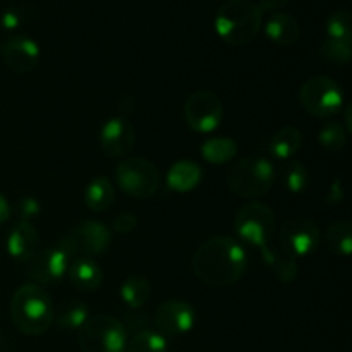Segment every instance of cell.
Masks as SVG:
<instances>
[{"mask_svg": "<svg viewBox=\"0 0 352 352\" xmlns=\"http://www.w3.org/2000/svg\"><path fill=\"white\" fill-rule=\"evenodd\" d=\"M2 57L7 67L19 74L34 71L40 62V47L28 36H10L2 45Z\"/></svg>", "mask_w": 352, "mask_h": 352, "instance_id": "15", "label": "cell"}, {"mask_svg": "<svg viewBox=\"0 0 352 352\" xmlns=\"http://www.w3.org/2000/svg\"><path fill=\"white\" fill-rule=\"evenodd\" d=\"M265 33L274 43L289 47L294 45L301 36V26L292 16L285 12L272 14L270 19L265 24Z\"/></svg>", "mask_w": 352, "mask_h": 352, "instance_id": "17", "label": "cell"}, {"mask_svg": "<svg viewBox=\"0 0 352 352\" xmlns=\"http://www.w3.org/2000/svg\"><path fill=\"white\" fill-rule=\"evenodd\" d=\"M327 33L329 38L351 43L352 36V16L349 10H337L327 21Z\"/></svg>", "mask_w": 352, "mask_h": 352, "instance_id": "29", "label": "cell"}, {"mask_svg": "<svg viewBox=\"0 0 352 352\" xmlns=\"http://www.w3.org/2000/svg\"><path fill=\"white\" fill-rule=\"evenodd\" d=\"M54 318L60 329L79 330L88 322V306L81 301L71 299V301L64 302L57 313H54Z\"/></svg>", "mask_w": 352, "mask_h": 352, "instance_id": "25", "label": "cell"}, {"mask_svg": "<svg viewBox=\"0 0 352 352\" xmlns=\"http://www.w3.org/2000/svg\"><path fill=\"white\" fill-rule=\"evenodd\" d=\"M351 43L329 38L320 47V55L330 64H347L351 60Z\"/></svg>", "mask_w": 352, "mask_h": 352, "instance_id": "31", "label": "cell"}, {"mask_svg": "<svg viewBox=\"0 0 352 352\" xmlns=\"http://www.w3.org/2000/svg\"><path fill=\"white\" fill-rule=\"evenodd\" d=\"M3 349H6V344H3L2 336H0V352H3Z\"/></svg>", "mask_w": 352, "mask_h": 352, "instance_id": "39", "label": "cell"}, {"mask_svg": "<svg viewBox=\"0 0 352 352\" xmlns=\"http://www.w3.org/2000/svg\"><path fill=\"white\" fill-rule=\"evenodd\" d=\"M320 144H322L325 150L329 151H340L344 146H346L347 141V131L344 129L340 124L337 122H329L320 129Z\"/></svg>", "mask_w": 352, "mask_h": 352, "instance_id": "30", "label": "cell"}, {"mask_svg": "<svg viewBox=\"0 0 352 352\" xmlns=\"http://www.w3.org/2000/svg\"><path fill=\"white\" fill-rule=\"evenodd\" d=\"M342 198H344L342 182L336 181L333 182L332 188H330V192H329V196H327V199H329L330 203H337V201H342Z\"/></svg>", "mask_w": 352, "mask_h": 352, "instance_id": "36", "label": "cell"}, {"mask_svg": "<svg viewBox=\"0 0 352 352\" xmlns=\"http://www.w3.org/2000/svg\"><path fill=\"white\" fill-rule=\"evenodd\" d=\"M7 251L16 261H30L40 251V234L33 223L19 220L7 236Z\"/></svg>", "mask_w": 352, "mask_h": 352, "instance_id": "16", "label": "cell"}, {"mask_svg": "<svg viewBox=\"0 0 352 352\" xmlns=\"http://www.w3.org/2000/svg\"><path fill=\"white\" fill-rule=\"evenodd\" d=\"M237 153V144L229 138H210L201 144V155L208 164L222 165L232 160Z\"/></svg>", "mask_w": 352, "mask_h": 352, "instance_id": "24", "label": "cell"}, {"mask_svg": "<svg viewBox=\"0 0 352 352\" xmlns=\"http://www.w3.org/2000/svg\"><path fill=\"white\" fill-rule=\"evenodd\" d=\"M327 250L337 256H349L352 251V223L349 220H339L329 226L325 232Z\"/></svg>", "mask_w": 352, "mask_h": 352, "instance_id": "23", "label": "cell"}, {"mask_svg": "<svg viewBox=\"0 0 352 352\" xmlns=\"http://www.w3.org/2000/svg\"><path fill=\"white\" fill-rule=\"evenodd\" d=\"M113 198H116V191H113L112 182L107 177H95L88 184L85 191V201L86 206L93 212H105L112 206Z\"/></svg>", "mask_w": 352, "mask_h": 352, "instance_id": "22", "label": "cell"}, {"mask_svg": "<svg viewBox=\"0 0 352 352\" xmlns=\"http://www.w3.org/2000/svg\"><path fill=\"white\" fill-rule=\"evenodd\" d=\"M138 219L133 215V213H120L119 217H116L112 223L113 232L117 234H129L136 229Z\"/></svg>", "mask_w": 352, "mask_h": 352, "instance_id": "33", "label": "cell"}, {"mask_svg": "<svg viewBox=\"0 0 352 352\" xmlns=\"http://www.w3.org/2000/svg\"><path fill=\"white\" fill-rule=\"evenodd\" d=\"M236 232L250 246L265 248L270 243L275 232V215L263 203H248L237 212Z\"/></svg>", "mask_w": 352, "mask_h": 352, "instance_id": "8", "label": "cell"}, {"mask_svg": "<svg viewBox=\"0 0 352 352\" xmlns=\"http://www.w3.org/2000/svg\"><path fill=\"white\" fill-rule=\"evenodd\" d=\"M110 243H112V232L109 227L88 220L72 227L57 244L71 258H74L76 254H85V258H88L105 253Z\"/></svg>", "mask_w": 352, "mask_h": 352, "instance_id": "9", "label": "cell"}, {"mask_svg": "<svg viewBox=\"0 0 352 352\" xmlns=\"http://www.w3.org/2000/svg\"><path fill=\"white\" fill-rule=\"evenodd\" d=\"M275 181V168L267 158L248 157L236 162L227 170V184L234 195L253 199L265 196Z\"/></svg>", "mask_w": 352, "mask_h": 352, "instance_id": "4", "label": "cell"}, {"mask_svg": "<svg viewBox=\"0 0 352 352\" xmlns=\"http://www.w3.org/2000/svg\"><path fill=\"white\" fill-rule=\"evenodd\" d=\"M124 329L133 330L134 333L141 332V330H146L148 325V316L144 313H133V315H127L126 323H122Z\"/></svg>", "mask_w": 352, "mask_h": 352, "instance_id": "35", "label": "cell"}, {"mask_svg": "<svg viewBox=\"0 0 352 352\" xmlns=\"http://www.w3.org/2000/svg\"><path fill=\"white\" fill-rule=\"evenodd\" d=\"M302 109L315 117H332L340 112L344 103L342 88L327 76L309 78L299 91Z\"/></svg>", "mask_w": 352, "mask_h": 352, "instance_id": "6", "label": "cell"}, {"mask_svg": "<svg viewBox=\"0 0 352 352\" xmlns=\"http://www.w3.org/2000/svg\"><path fill=\"white\" fill-rule=\"evenodd\" d=\"M69 260L71 256L58 244L47 250H40L28 261V277L33 280V284H52L67 272Z\"/></svg>", "mask_w": 352, "mask_h": 352, "instance_id": "13", "label": "cell"}, {"mask_svg": "<svg viewBox=\"0 0 352 352\" xmlns=\"http://www.w3.org/2000/svg\"><path fill=\"white\" fill-rule=\"evenodd\" d=\"M126 342V329L113 316H91L79 329V347L82 352H124Z\"/></svg>", "mask_w": 352, "mask_h": 352, "instance_id": "5", "label": "cell"}, {"mask_svg": "<svg viewBox=\"0 0 352 352\" xmlns=\"http://www.w3.org/2000/svg\"><path fill=\"white\" fill-rule=\"evenodd\" d=\"M282 182L294 195L305 191L309 184L308 168L301 162H287L282 168Z\"/></svg>", "mask_w": 352, "mask_h": 352, "instance_id": "28", "label": "cell"}, {"mask_svg": "<svg viewBox=\"0 0 352 352\" xmlns=\"http://www.w3.org/2000/svg\"><path fill=\"white\" fill-rule=\"evenodd\" d=\"M116 177L119 188L126 195L138 199L151 198L160 186L158 168L150 160L141 157H133L119 164L116 168Z\"/></svg>", "mask_w": 352, "mask_h": 352, "instance_id": "7", "label": "cell"}, {"mask_svg": "<svg viewBox=\"0 0 352 352\" xmlns=\"http://www.w3.org/2000/svg\"><path fill=\"white\" fill-rule=\"evenodd\" d=\"M151 296V285L141 275H133L127 278L120 287V298L129 308L140 309L141 306L146 305V301Z\"/></svg>", "mask_w": 352, "mask_h": 352, "instance_id": "26", "label": "cell"}, {"mask_svg": "<svg viewBox=\"0 0 352 352\" xmlns=\"http://www.w3.org/2000/svg\"><path fill=\"white\" fill-rule=\"evenodd\" d=\"M287 2L289 0H260V3H258V6H260V9L265 12V10H278L280 7H284Z\"/></svg>", "mask_w": 352, "mask_h": 352, "instance_id": "37", "label": "cell"}, {"mask_svg": "<svg viewBox=\"0 0 352 352\" xmlns=\"http://www.w3.org/2000/svg\"><path fill=\"white\" fill-rule=\"evenodd\" d=\"M33 14L34 9L31 6H28V3H17V6L9 7V9L2 14L0 23H2V26L6 28V30H16L21 24L30 21L31 17H33Z\"/></svg>", "mask_w": 352, "mask_h": 352, "instance_id": "32", "label": "cell"}, {"mask_svg": "<svg viewBox=\"0 0 352 352\" xmlns=\"http://www.w3.org/2000/svg\"><path fill=\"white\" fill-rule=\"evenodd\" d=\"M184 117L192 131L208 134L220 126L223 107L219 96L212 91H196L186 100Z\"/></svg>", "mask_w": 352, "mask_h": 352, "instance_id": "10", "label": "cell"}, {"mask_svg": "<svg viewBox=\"0 0 352 352\" xmlns=\"http://www.w3.org/2000/svg\"><path fill=\"white\" fill-rule=\"evenodd\" d=\"M10 215H12V210H10L9 201L0 195V223L7 222L10 219Z\"/></svg>", "mask_w": 352, "mask_h": 352, "instance_id": "38", "label": "cell"}, {"mask_svg": "<svg viewBox=\"0 0 352 352\" xmlns=\"http://www.w3.org/2000/svg\"><path fill=\"white\" fill-rule=\"evenodd\" d=\"M302 146V134L301 131L296 129L292 126H285L278 129L277 133L272 136L270 143H268V150L278 160H289L294 157Z\"/></svg>", "mask_w": 352, "mask_h": 352, "instance_id": "21", "label": "cell"}, {"mask_svg": "<svg viewBox=\"0 0 352 352\" xmlns=\"http://www.w3.org/2000/svg\"><path fill=\"white\" fill-rule=\"evenodd\" d=\"M136 143L134 127L122 117H113L103 124L100 131V144L109 158H122Z\"/></svg>", "mask_w": 352, "mask_h": 352, "instance_id": "14", "label": "cell"}, {"mask_svg": "<svg viewBox=\"0 0 352 352\" xmlns=\"http://www.w3.org/2000/svg\"><path fill=\"white\" fill-rule=\"evenodd\" d=\"M17 212H19L21 220L31 222L40 213V203L34 198H23L19 201V205H17Z\"/></svg>", "mask_w": 352, "mask_h": 352, "instance_id": "34", "label": "cell"}, {"mask_svg": "<svg viewBox=\"0 0 352 352\" xmlns=\"http://www.w3.org/2000/svg\"><path fill=\"white\" fill-rule=\"evenodd\" d=\"M263 10L253 0H227L215 14V30L226 43L243 47L260 33Z\"/></svg>", "mask_w": 352, "mask_h": 352, "instance_id": "2", "label": "cell"}, {"mask_svg": "<svg viewBox=\"0 0 352 352\" xmlns=\"http://www.w3.org/2000/svg\"><path fill=\"white\" fill-rule=\"evenodd\" d=\"M124 352H167V340L155 330H141L127 339Z\"/></svg>", "mask_w": 352, "mask_h": 352, "instance_id": "27", "label": "cell"}, {"mask_svg": "<svg viewBox=\"0 0 352 352\" xmlns=\"http://www.w3.org/2000/svg\"><path fill=\"white\" fill-rule=\"evenodd\" d=\"M261 254H263V260L267 261L268 267L274 270L275 277H277L278 280L289 284V282H292L298 277L299 267L298 261H296L298 258H296L294 254L289 253L285 248L265 246L261 248Z\"/></svg>", "mask_w": 352, "mask_h": 352, "instance_id": "19", "label": "cell"}, {"mask_svg": "<svg viewBox=\"0 0 352 352\" xmlns=\"http://www.w3.org/2000/svg\"><path fill=\"white\" fill-rule=\"evenodd\" d=\"M67 272L71 284L81 292L96 291L102 284V270L91 258H78L72 261Z\"/></svg>", "mask_w": 352, "mask_h": 352, "instance_id": "18", "label": "cell"}, {"mask_svg": "<svg viewBox=\"0 0 352 352\" xmlns=\"http://www.w3.org/2000/svg\"><path fill=\"white\" fill-rule=\"evenodd\" d=\"M203 170L192 160H181L170 167L167 174V182L170 189L177 192H189L199 184Z\"/></svg>", "mask_w": 352, "mask_h": 352, "instance_id": "20", "label": "cell"}, {"mask_svg": "<svg viewBox=\"0 0 352 352\" xmlns=\"http://www.w3.org/2000/svg\"><path fill=\"white\" fill-rule=\"evenodd\" d=\"M10 316L19 332L26 336H41L54 323L50 296L38 284L21 285L10 302Z\"/></svg>", "mask_w": 352, "mask_h": 352, "instance_id": "3", "label": "cell"}, {"mask_svg": "<svg viewBox=\"0 0 352 352\" xmlns=\"http://www.w3.org/2000/svg\"><path fill=\"white\" fill-rule=\"evenodd\" d=\"M320 241L322 234L318 226L305 217L289 219L280 229V246L296 258L308 256L320 246Z\"/></svg>", "mask_w": 352, "mask_h": 352, "instance_id": "11", "label": "cell"}, {"mask_svg": "<svg viewBox=\"0 0 352 352\" xmlns=\"http://www.w3.org/2000/svg\"><path fill=\"white\" fill-rule=\"evenodd\" d=\"M246 251L232 237H213L196 250L192 272L212 287H227L243 277L246 270Z\"/></svg>", "mask_w": 352, "mask_h": 352, "instance_id": "1", "label": "cell"}, {"mask_svg": "<svg viewBox=\"0 0 352 352\" xmlns=\"http://www.w3.org/2000/svg\"><path fill=\"white\" fill-rule=\"evenodd\" d=\"M196 323V313L191 305L179 299L165 301L153 315L155 332L164 337H177L191 332Z\"/></svg>", "mask_w": 352, "mask_h": 352, "instance_id": "12", "label": "cell"}]
</instances>
